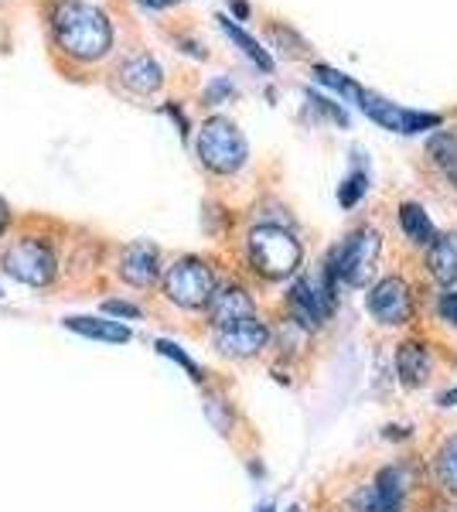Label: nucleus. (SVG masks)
Returning <instances> with one entry per match:
<instances>
[{"instance_id":"nucleus-28","label":"nucleus","mask_w":457,"mask_h":512,"mask_svg":"<svg viewBox=\"0 0 457 512\" xmlns=\"http://www.w3.org/2000/svg\"><path fill=\"white\" fill-rule=\"evenodd\" d=\"M103 311L110 318H140V308L137 304H127V301H106Z\"/></svg>"},{"instance_id":"nucleus-12","label":"nucleus","mask_w":457,"mask_h":512,"mask_svg":"<svg viewBox=\"0 0 457 512\" xmlns=\"http://www.w3.org/2000/svg\"><path fill=\"white\" fill-rule=\"evenodd\" d=\"M427 270L437 284H444V287L457 284V236L440 233L434 243L427 246Z\"/></svg>"},{"instance_id":"nucleus-33","label":"nucleus","mask_w":457,"mask_h":512,"mask_svg":"<svg viewBox=\"0 0 457 512\" xmlns=\"http://www.w3.org/2000/svg\"><path fill=\"white\" fill-rule=\"evenodd\" d=\"M256 512H277V506H273V502H263V506L256 509Z\"/></svg>"},{"instance_id":"nucleus-21","label":"nucleus","mask_w":457,"mask_h":512,"mask_svg":"<svg viewBox=\"0 0 457 512\" xmlns=\"http://www.w3.org/2000/svg\"><path fill=\"white\" fill-rule=\"evenodd\" d=\"M314 79L324 82L328 89H335L338 96H345L348 103H359L362 93H365V89H362L352 76H345V72L331 69V65H314Z\"/></svg>"},{"instance_id":"nucleus-18","label":"nucleus","mask_w":457,"mask_h":512,"mask_svg":"<svg viewBox=\"0 0 457 512\" xmlns=\"http://www.w3.org/2000/svg\"><path fill=\"white\" fill-rule=\"evenodd\" d=\"M376 499H379V512H403V475L400 468H379L376 475Z\"/></svg>"},{"instance_id":"nucleus-2","label":"nucleus","mask_w":457,"mask_h":512,"mask_svg":"<svg viewBox=\"0 0 457 512\" xmlns=\"http://www.w3.org/2000/svg\"><path fill=\"white\" fill-rule=\"evenodd\" d=\"M246 253L256 274L267 280H284L290 274H297V267H301V260H304L301 239L284 226H270V222L267 226H256L253 233H249Z\"/></svg>"},{"instance_id":"nucleus-10","label":"nucleus","mask_w":457,"mask_h":512,"mask_svg":"<svg viewBox=\"0 0 457 512\" xmlns=\"http://www.w3.org/2000/svg\"><path fill=\"white\" fill-rule=\"evenodd\" d=\"M209 318L215 328H229V325H239V321H249L256 318V301L249 297L246 287L239 284H226L219 287L209 304Z\"/></svg>"},{"instance_id":"nucleus-7","label":"nucleus","mask_w":457,"mask_h":512,"mask_svg":"<svg viewBox=\"0 0 457 512\" xmlns=\"http://www.w3.org/2000/svg\"><path fill=\"white\" fill-rule=\"evenodd\" d=\"M365 304H369V315L379 321V325H406V321L413 318V287L406 284L403 277H382L372 284L369 297H365Z\"/></svg>"},{"instance_id":"nucleus-27","label":"nucleus","mask_w":457,"mask_h":512,"mask_svg":"<svg viewBox=\"0 0 457 512\" xmlns=\"http://www.w3.org/2000/svg\"><path fill=\"white\" fill-rule=\"evenodd\" d=\"M232 93H236V89H232L229 79H215V82H209V86H205V103L215 106V103H222V99L232 96Z\"/></svg>"},{"instance_id":"nucleus-3","label":"nucleus","mask_w":457,"mask_h":512,"mask_svg":"<svg viewBox=\"0 0 457 512\" xmlns=\"http://www.w3.org/2000/svg\"><path fill=\"white\" fill-rule=\"evenodd\" d=\"M195 151L202 164L215 175H236L249 158V144L243 130L236 127L229 117H209L198 127Z\"/></svg>"},{"instance_id":"nucleus-14","label":"nucleus","mask_w":457,"mask_h":512,"mask_svg":"<svg viewBox=\"0 0 457 512\" xmlns=\"http://www.w3.org/2000/svg\"><path fill=\"white\" fill-rule=\"evenodd\" d=\"M65 328H69V332H76V335L96 338V342H110V345L130 342V328H127V325H120V321H110V318L72 315V318H65Z\"/></svg>"},{"instance_id":"nucleus-30","label":"nucleus","mask_w":457,"mask_h":512,"mask_svg":"<svg viewBox=\"0 0 457 512\" xmlns=\"http://www.w3.org/2000/svg\"><path fill=\"white\" fill-rule=\"evenodd\" d=\"M137 4H144V7H151V11H164V7H171V4H178V0H137Z\"/></svg>"},{"instance_id":"nucleus-8","label":"nucleus","mask_w":457,"mask_h":512,"mask_svg":"<svg viewBox=\"0 0 457 512\" xmlns=\"http://www.w3.org/2000/svg\"><path fill=\"white\" fill-rule=\"evenodd\" d=\"M267 342H270V328L260 318L239 321V325L229 328H215V349L229 355V359H253V355L267 349Z\"/></svg>"},{"instance_id":"nucleus-4","label":"nucleus","mask_w":457,"mask_h":512,"mask_svg":"<svg viewBox=\"0 0 457 512\" xmlns=\"http://www.w3.org/2000/svg\"><path fill=\"white\" fill-rule=\"evenodd\" d=\"M379 250H382V236L372 226H362V229H355V233H348L342 243L328 253L324 267L338 277V284L365 287L372 280V270H376Z\"/></svg>"},{"instance_id":"nucleus-34","label":"nucleus","mask_w":457,"mask_h":512,"mask_svg":"<svg viewBox=\"0 0 457 512\" xmlns=\"http://www.w3.org/2000/svg\"><path fill=\"white\" fill-rule=\"evenodd\" d=\"M287 512H301V509H297V506H290V509H287Z\"/></svg>"},{"instance_id":"nucleus-15","label":"nucleus","mask_w":457,"mask_h":512,"mask_svg":"<svg viewBox=\"0 0 457 512\" xmlns=\"http://www.w3.org/2000/svg\"><path fill=\"white\" fill-rule=\"evenodd\" d=\"M362 113L369 117L372 123H379L382 130H393V134H403V120H406V106L393 103V99L372 93V89H365L362 99H359Z\"/></svg>"},{"instance_id":"nucleus-35","label":"nucleus","mask_w":457,"mask_h":512,"mask_svg":"<svg viewBox=\"0 0 457 512\" xmlns=\"http://www.w3.org/2000/svg\"><path fill=\"white\" fill-rule=\"evenodd\" d=\"M0 297H4V291H0Z\"/></svg>"},{"instance_id":"nucleus-11","label":"nucleus","mask_w":457,"mask_h":512,"mask_svg":"<svg viewBox=\"0 0 457 512\" xmlns=\"http://www.w3.org/2000/svg\"><path fill=\"white\" fill-rule=\"evenodd\" d=\"M116 76H120V82L130 89V93H140V96L161 89V82H164L161 65H157L154 55H147V52L130 55V59L120 65V72H116Z\"/></svg>"},{"instance_id":"nucleus-26","label":"nucleus","mask_w":457,"mask_h":512,"mask_svg":"<svg viewBox=\"0 0 457 512\" xmlns=\"http://www.w3.org/2000/svg\"><path fill=\"white\" fill-rule=\"evenodd\" d=\"M437 315H440V321H447V325L457 328V287H447V291L440 294Z\"/></svg>"},{"instance_id":"nucleus-31","label":"nucleus","mask_w":457,"mask_h":512,"mask_svg":"<svg viewBox=\"0 0 457 512\" xmlns=\"http://www.w3.org/2000/svg\"><path fill=\"white\" fill-rule=\"evenodd\" d=\"M440 407H454V403H457V386H451V390H447V393H440Z\"/></svg>"},{"instance_id":"nucleus-16","label":"nucleus","mask_w":457,"mask_h":512,"mask_svg":"<svg viewBox=\"0 0 457 512\" xmlns=\"http://www.w3.org/2000/svg\"><path fill=\"white\" fill-rule=\"evenodd\" d=\"M396 219H400L403 236L410 239L413 246H423V250H427V246L440 236L434 229V222H430V216H427V209L417 202H403L400 209H396Z\"/></svg>"},{"instance_id":"nucleus-24","label":"nucleus","mask_w":457,"mask_h":512,"mask_svg":"<svg viewBox=\"0 0 457 512\" xmlns=\"http://www.w3.org/2000/svg\"><path fill=\"white\" fill-rule=\"evenodd\" d=\"M307 99H311V106H314V110H318V113H324V117H328V120H335L338 127H348V113H345V110H342V106H338V103H331L328 96L307 93Z\"/></svg>"},{"instance_id":"nucleus-9","label":"nucleus","mask_w":457,"mask_h":512,"mask_svg":"<svg viewBox=\"0 0 457 512\" xmlns=\"http://www.w3.org/2000/svg\"><path fill=\"white\" fill-rule=\"evenodd\" d=\"M120 277H123V284L140 287V291L151 287L154 280L161 277V253H157V246L147 243V239L130 243L120 256Z\"/></svg>"},{"instance_id":"nucleus-20","label":"nucleus","mask_w":457,"mask_h":512,"mask_svg":"<svg viewBox=\"0 0 457 512\" xmlns=\"http://www.w3.org/2000/svg\"><path fill=\"white\" fill-rule=\"evenodd\" d=\"M427 154L440 171H447V175L457 171V137L451 130H434L427 140Z\"/></svg>"},{"instance_id":"nucleus-13","label":"nucleus","mask_w":457,"mask_h":512,"mask_svg":"<svg viewBox=\"0 0 457 512\" xmlns=\"http://www.w3.org/2000/svg\"><path fill=\"white\" fill-rule=\"evenodd\" d=\"M396 376L403 386H423L430 379V352L420 342H403L396 349Z\"/></svg>"},{"instance_id":"nucleus-19","label":"nucleus","mask_w":457,"mask_h":512,"mask_svg":"<svg viewBox=\"0 0 457 512\" xmlns=\"http://www.w3.org/2000/svg\"><path fill=\"white\" fill-rule=\"evenodd\" d=\"M434 472L437 482L444 485V492H451L457 499V434H447L440 441V448L434 454Z\"/></svg>"},{"instance_id":"nucleus-17","label":"nucleus","mask_w":457,"mask_h":512,"mask_svg":"<svg viewBox=\"0 0 457 512\" xmlns=\"http://www.w3.org/2000/svg\"><path fill=\"white\" fill-rule=\"evenodd\" d=\"M215 21H219V28L226 31L232 45H236L239 52H243L246 59L256 65V69H263V72H273V55H270L267 48H263L260 41H256L253 35H249L246 28H239V24L229 18V14H215Z\"/></svg>"},{"instance_id":"nucleus-22","label":"nucleus","mask_w":457,"mask_h":512,"mask_svg":"<svg viewBox=\"0 0 457 512\" xmlns=\"http://www.w3.org/2000/svg\"><path fill=\"white\" fill-rule=\"evenodd\" d=\"M365 192H369V171L362 164H355V171L345 175L342 188H338V202H342V209H355L365 198Z\"/></svg>"},{"instance_id":"nucleus-5","label":"nucleus","mask_w":457,"mask_h":512,"mask_svg":"<svg viewBox=\"0 0 457 512\" xmlns=\"http://www.w3.org/2000/svg\"><path fill=\"white\" fill-rule=\"evenodd\" d=\"M219 284H215V274L205 260L198 256H181L168 267L164 274V294H168L171 304L185 311H198V308H209Z\"/></svg>"},{"instance_id":"nucleus-29","label":"nucleus","mask_w":457,"mask_h":512,"mask_svg":"<svg viewBox=\"0 0 457 512\" xmlns=\"http://www.w3.org/2000/svg\"><path fill=\"white\" fill-rule=\"evenodd\" d=\"M7 222H11V205H7L4 198H0V236H4Z\"/></svg>"},{"instance_id":"nucleus-25","label":"nucleus","mask_w":457,"mask_h":512,"mask_svg":"<svg viewBox=\"0 0 457 512\" xmlns=\"http://www.w3.org/2000/svg\"><path fill=\"white\" fill-rule=\"evenodd\" d=\"M348 512H379L376 485H362V489L348 499Z\"/></svg>"},{"instance_id":"nucleus-6","label":"nucleus","mask_w":457,"mask_h":512,"mask_svg":"<svg viewBox=\"0 0 457 512\" xmlns=\"http://www.w3.org/2000/svg\"><path fill=\"white\" fill-rule=\"evenodd\" d=\"M7 277H14L18 284H28V287H48L55 280V270H58V260H55V250L45 243V239H35V236H24L11 250L4 253L0 260Z\"/></svg>"},{"instance_id":"nucleus-32","label":"nucleus","mask_w":457,"mask_h":512,"mask_svg":"<svg viewBox=\"0 0 457 512\" xmlns=\"http://www.w3.org/2000/svg\"><path fill=\"white\" fill-rule=\"evenodd\" d=\"M232 11H236L239 18H246V14H249V7L243 4V0H232Z\"/></svg>"},{"instance_id":"nucleus-1","label":"nucleus","mask_w":457,"mask_h":512,"mask_svg":"<svg viewBox=\"0 0 457 512\" xmlns=\"http://www.w3.org/2000/svg\"><path fill=\"white\" fill-rule=\"evenodd\" d=\"M55 41L72 62H99L113 48V24L99 7L62 0L52 18Z\"/></svg>"},{"instance_id":"nucleus-23","label":"nucleus","mask_w":457,"mask_h":512,"mask_svg":"<svg viewBox=\"0 0 457 512\" xmlns=\"http://www.w3.org/2000/svg\"><path fill=\"white\" fill-rule=\"evenodd\" d=\"M154 345H157V352H161L164 359H174V362H178V366L185 369V373H188L191 379H195V383H202V379H205V376H202V369H198L195 362H191L188 355L181 352V349H178V345H174V342H168V338H157Z\"/></svg>"}]
</instances>
